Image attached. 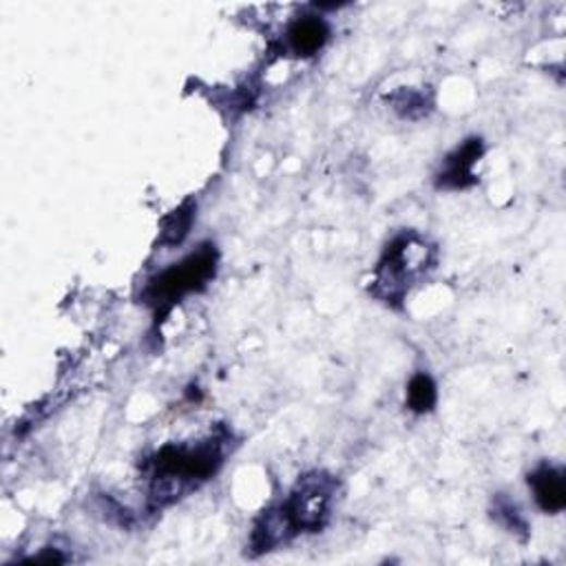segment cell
Instances as JSON below:
<instances>
[{
	"label": "cell",
	"instance_id": "cell-10",
	"mask_svg": "<svg viewBox=\"0 0 566 566\" xmlns=\"http://www.w3.org/2000/svg\"><path fill=\"white\" fill-rule=\"evenodd\" d=\"M390 102L394 104V111L401 118H409V120H418L422 115H428L432 109V100L418 89H401L390 98Z\"/></svg>",
	"mask_w": 566,
	"mask_h": 566
},
{
	"label": "cell",
	"instance_id": "cell-8",
	"mask_svg": "<svg viewBox=\"0 0 566 566\" xmlns=\"http://www.w3.org/2000/svg\"><path fill=\"white\" fill-rule=\"evenodd\" d=\"M195 210H197V204L193 199H186L173 212H169V216L162 220V231H160L162 246L173 248V246H180L188 237L193 222H195Z\"/></svg>",
	"mask_w": 566,
	"mask_h": 566
},
{
	"label": "cell",
	"instance_id": "cell-9",
	"mask_svg": "<svg viewBox=\"0 0 566 566\" xmlns=\"http://www.w3.org/2000/svg\"><path fill=\"white\" fill-rule=\"evenodd\" d=\"M436 401H439V390L430 374L418 372L416 377H411V381L407 383V407L414 414L432 411L436 407Z\"/></svg>",
	"mask_w": 566,
	"mask_h": 566
},
{
	"label": "cell",
	"instance_id": "cell-6",
	"mask_svg": "<svg viewBox=\"0 0 566 566\" xmlns=\"http://www.w3.org/2000/svg\"><path fill=\"white\" fill-rule=\"evenodd\" d=\"M529 487L533 499L544 514H559L566 507V482L564 471L553 465H540L533 473H529Z\"/></svg>",
	"mask_w": 566,
	"mask_h": 566
},
{
	"label": "cell",
	"instance_id": "cell-4",
	"mask_svg": "<svg viewBox=\"0 0 566 566\" xmlns=\"http://www.w3.org/2000/svg\"><path fill=\"white\" fill-rule=\"evenodd\" d=\"M334 491L336 480L323 471L308 473L299 480L291 499L276 507L281 518L286 520L293 538H297L299 533H315L325 527Z\"/></svg>",
	"mask_w": 566,
	"mask_h": 566
},
{
	"label": "cell",
	"instance_id": "cell-7",
	"mask_svg": "<svg viewBox=\"0 0 566 566\" xmlns=\"http://www.w3.org/2000/svg\"><path fill=\"white\" fill-rule=\"evenodd\" d=\"M330 38V25L321 16H302L293 21L286 29V47L299 58H310L319 53Z\"/></svg>",
	"mask_w": 566,
	"mask_h": 566
},
{
	"label": "cell",
	"instance_id": "cell-3",
	"mask_svg": "<svg viewBox=\"0 0 566 566\" xmlns=\"http://www.w3.org/2000/svg\"><path fill=\"white\" fill-rule=\"evenodd\" d=\"M220 253L216 244H201L195 253L184 257L180 263L162 270L149 279L142 302L153 308L156 319L162 321L184 297L201 293L216 279Z\"/></svg>",
	"mask_w": 566,
	"mask_h": 566
},
{
	"label": "cell",
	"instance_id": "cell-11",
	"mask_svg": "<svg viewBox=\"0 0 566 566\" xmlns=\"http://www.w3.org/2000/svg\"><path fill=\"white\" fill-rule=\"evenodd\" d=\"M493 518L499 520L507 531L520 536L522 540L529 536V525H527V520L522 518V514L518 512V507H516L512 501L505 499V495H499V499H495Z\"/></svg>",
	"mask_w": 566,
	"mask_h": 566
},
{
	"label": "cell",
	"instance_id": "cell-2",
	"mask_svg": "<svg viewBox=\"0 0 566 566\" xmlns=\"http://www.w3.org/2000/svg\"><path fill=\"white\" fill-rule=\"evenodd\" d=\"M436 266V246L418 233L394 237L377 263L370 293L396 308L405 302L411 286Z\"/></svg>",
	"mask_w": 566,
	"mask_h": 566
},
{
	"label": "cell",
	"instance_id": "cell-1",
	"mask_svg": "<svg viewBox=\"0 0 566 566\" xmlns=\"http://www.w3.org/2000/svg\"><path fill=\"white\" fill-rule=\"evenodd\" d=\"M231 436H210L193 445H167L151 458V507L162 509L216 476Z\"/></svg>",
	"mask_w": 566,
	"mask_h": 566
},
{
	"label": "cell",
	"instance_id": "cell-5",
	"mask_svg": "<svg viewBox=\"0 0 566 566\" xmlns=\"http://www.w3.org/2000/svg\"><path fill=\"white\" fill-rule=\"evenodd\" d=\"M482 153L484 145L480 137L465 139L456 151L445 158L443 169L436 175V186L445 190H465L473 186L478 182V177L473 175V164L482 158Z\"/></svg>",
	"mask_w": 566,
	"mask_h": 566
}]
</instances>
